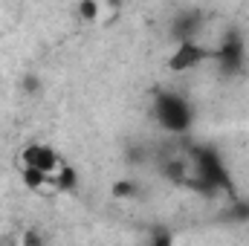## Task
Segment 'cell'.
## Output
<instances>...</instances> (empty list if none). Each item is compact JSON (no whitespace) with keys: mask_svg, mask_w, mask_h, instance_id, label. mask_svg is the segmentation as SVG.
<instances>
[{"mask_svg":"<svg viewBox=\"0 0 249 246\" xmlns=\"http://www.w3.org/2000/svg\"><path fill=\"white\" fill-rule=\"evenodd\" d=\"M151 113H154V122L160 124L165 133H171V136L186 133L194 124V107H191V102L186 96L177 93V90H160L154 96Z\"/></svg>","mask_w":249,"mask_h":246,"instance_id":"6da1fadb","label":"cell"},{"mask_svg":"<svg viewBox=\"0 0 249 246\" xmlns=\"http://www.w3.org/2000/svg\"><path fill=\"white\" fill-rule=\"evenodd\" d=\"M209 58H212L209 50H206L200 41L188 38V41H174V50H171V55H168V67H171V72H177V75H188V72L200 70Z\"/></svg>","mask_w":249,"mask_h":246,"instance_id":"7a4b0ae2","label":"cell"},{"mask_svg":"<svg viewBox=\"0 0 249 246\" xmlns=\"http://www.w3.org/2000/svg\"><path fill=\"white\" fill-rule=\"evenodd\" d=\"M64 162V157L47 142H29L20 151V168H38L44 174H55L58 165Z\"/></svg>","mask_w":249,"mask_h":246,"instance_id":"3957f363","label":"cell"},{"mask_svg":"<svg viewBox=\"0 0 249 246\" xmlns=\"http://www.w3.org/2000/svg\"><path fill=\"white\" fill-rule=\"evenodd\" d=\"M99 15H102L99 0H78V18L81 20H96Z\"/></svg>","mask_w":249,"mask_h":246,"instance_id":"277c9868","label":"cell"}]
</instances>
